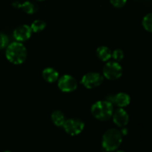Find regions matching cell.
Wrapping results in <instances>:
<instances>
[{"mask_svg": "<svg viewBox=\"0 0 152 152\" xmlns=\"http://www.w3.org/2000/svg\"><path fill=\"white\" fill-rule=\"evenodd\" d=\"M28 52L22 42H13L6 48L5 56L7 60L14 65H21L26 60Z\"/></svg>", "mask_w": 152, "mask_h": 152, "instance_id": "1", "label": "cell"}, {"mask_svg": "<svg viewBox=\"0 0 152 152\" xmlns=\"http://www.w3.org/2000/svg\"><path fill=\"white\" fill-rule=\"evenodd\" d=\"M91 111L92 115L96 120L107 121L112 117L114 113V105L106 99L96 101L92 105Z\"/></svg>", "mask_w": 152, "mask_h": 152, "instance_id": "2", "label": "cell"}, {"mask_svg": "<svg viewBox=\"0 0 152 152\" xmlns=\"http://www.w3.org/2000/svg\"><path fill=\"white\" fill-rule=\"evenodd\" d=\"M123 135L117 129H110L104 133L102 139V148L106 151H114L120 146Z\"/></svg>", "mask_w": 152, "mask_h": 152, "instance_id": "3", "label": "cell"}, {"mask_svg": "<svg viewBox=\"0 0 152 152\" xmlns=\"http://www.w3.org/2000/svg\"><path fill=\"white\" fill-rule=\"evenodd\" d=\"M102 73L103 77L108 80H116L121 77L123 74V68L118 62L111 61L104 65Z\"/></svg>", "mask_w": 152, "mask_h": 152, "instance_id": "4", "label": "cell"}, {"mask_svg": "<svg viewBox=\"0 0 152 152\" xmlns=\"http://www.w3.org/2000/svg\"><path fill=\"white\" fill-rule=\"evenodd\" d=\"M62 127L68 134L77 136L84 130L85 123L80 119L71 118L65 120Z\"/></svg>", "mask_w": 152, "mask_h": 152, "instance_id": "5", "label": "cell"}, {"mask_svg": "<svg viewBox=\"0 0 152 152\" xmlns=\"http://www.w3.org/2000/svg\"><path fill=\"white\" fill-rule=\"evenodd\" d=\"M103 81V75L97 72H89L83 76L81 83L86 88L93 89L100 86Z\"/></svg>", "mask_w": 152, "mask_h": 152, "instance_id": "6", "label": "cell"}, {"mask_svg": "<svg viewBox=\"0 0 152 152\" xmlns=\"http://www.w3.org/2000/svg\"><path fill=\"white\" fill-rule=\"evenodd\" d=\"M58 88L64 93L73 92L77 88V81L71 75L65 74L58 79Z\"/></svg>", "mask_w": 152, "mask_h": 152, "instance_id": "7", "label": "cell"}, {"mask_svg": "<svg viewBox=\"0 0 152 152\" xmlns=\"http://www.w3.org/2000/svg\"><path fill=\"white\" fill-rule=\"evenodd\" d=\"M106 100L109 101L113 105H117L119 108H125L130 104L131 96L124 92H120L116 95L107 96Z\"/></svg>", "mask_w": 152, "mask_h": 152, "instance_id": "8", "label": "cell"}, {"mask_svg": "<svg viewBox=\"0 0 152 152\" xmlns=\"http://www.w3.org/2000/svg\"><path fill=\"white\" fill-rule=\"evenodd\" d=\"M32 30L30 25H22L18 26L13 31V37L19 42L27 41L32 35Z\"/></svg>", "mask_w": 152, "mask_h": 152, "instance_id": "9", "label": "cell"}, {"mask_svg": "<svg viewBox=\"0 0 152 152\" xmlns=\"http://www.w3.org/2000/svg\"><path fill=\"white\" fill-rule=\"evenodd\" d=\"M113 121L118 127H126L129 122V115L123 108H119L113 113Z\"/></svg>", "mask_w": 152, "mask_h": 152, "instance_id": "10", "label": "cell"}, {"mask_svg": "<svg viewBox=\"0 0 152 152\" xmlns=\"http://www.w3.org/2000/svg\"><path fill=\"white\" fill-rule=\"evenodd\" d=\"M42 74V77L45 81L49 83H53L54 82H56L58 79L59 78V72L54 68H50V67L45 68Z\"/></svg>", "mask_w": 152, "mask_h": 152, "instance_id": "11", "label": "cell"}, {"mask_svg": "<svg viewBox=\"0 0 152 152\" xmlns=\"http://www.w3.org/2000/svg\"><path fill=\"white\" fill-rule=\"evenodd\" d=\"M96 56L102 62H107L111 58L112 51L107 46H100L96 49Z\"/></svg>", "mask_w": 152, "mask_h": 152, "instance_id": "12", "label": "cell"}, {"mask_svg": "<svg viewBox=\"0 0 152 152\" xmlns=\"http://www.w3.org/2000/svg\"><path fill=\"white\" fill-rule=\"evenodd\" d=\"M51 120L55 126L61 127V126H63L64 123L66 120H65V114L61 111L56 110L51 114Z\"/></svg>", "mask_w": 152, "mask_h": 152, "instance_id": "13", "label": "cell"}, {"mask_svg": "<svg viewBox=\"0 0 152 152\" xmlns=\"http://www.w3.org/2000/svg\"><path fill=\"white\" fill-rule=\"evenodd\" d=\"M46 25H47L45 21L42 19H37V20H34L30 26L33 33H39L46 28Z\"/></svg>", "mask_w": 152, "mask_h": 152, "instance_id": "14", "label": "cell"}, {"mask_svg": "<svg viewBox=\"0 0 152 152\" xmlns=\"http://www.w3.org/2000/svg\"><path fill=\"white\" fill-rule=\"evenodd\" d=\"M20 8H22V10L28 14H33L37 10V7L35 5V4L30 1H25L23 3H22Z\"/></svg>", "mask_w": 152, "mask_h": 152, "instance_id": "15", "label": "cell"}, {"mask_svg": "<svg viewBox=\"0 0 152 152\" xmlns=\"http://www.w3.org/2000/svg\"><path fill=\"white\" fill-rule=\"evenodd\" d=\"M142 25L145 31L152 33V13H148L144 16L142 21Z\"/></svg>", "mask_w": 152, "mask_h": 152, "instance_id": "16", "label": "cell"}, {"mask_svg": "<svg viewBox=\"0 0 152 152\" xmlns=\"http://www.w3.org/2000/svg\"><path fill=\"white\" fill-rule=\"evenodd\" d=\"M111 57L114 59V61L116 62H120L124 58V52L121 49L117 48L115 49L114 51H112V54H111Z\"/></svg>", "mask_w": 152, "mask_h": 152, "instance_id": "17", "label": "cell"}, {"mask_svg": "<svg viewBox=\"0 0 152 152\" xmlns=\"http://www.w3.org/2000/svg\"><path fill=\"white\" fill-rule=\"evenodd\" d=\"M9 43V39L6 34L0 33V50L7 48Z\"/></svg>", "mask_w": 152, "mask_h": 152, "instance_id": "18", "label": "cell"}, {"mask_svg": "<svg viewBox=\"0 0 152 152\" xmlns=\"http://www.w3.org/2000/svg\"><path fill=\"white\" fill-rule=\"evenodd\" d=\"M110 2L114 7L121 8L126 5L127 0H110Z\"/></svg>", "mask_w": 152, "mask_h": 152, "instance_id": "19", "label": "cell"}, {"mask_svg": "<svg viewBox=\"0 0 152 152\" xmlns=\"http://www.w3.org/2000/svg\"><path fill=\"white\" fill-rule=\"evenodd\" d=\"M21 4H22V3L19 2V1H15L14 2H13V4H12V5H13V7H15V8H20Z\"/></svg>", "mask_w": 152, "mask_h": 152, "instance_id": "20", "label": "cell"}, {"mask_svg": "<svg viewBox=\"0 0 152 152\" xmlns=\"http://www.w3.org/2000/svg\"><path fill=\"white\" fill-rule=\"evenodd\" d=\"M120 132H121V134L123 136H126V135H127V134H128V129H126V128L123 127V128H122V130L120 131Z\"/></svg>", "mask_w": 152, "mask_h": 152, "instance_id": "21", "label": "cell"}, {"mask_svg": "<svg viewBox=\"0 0 152 152\" xmlns=\"http://www.w3.org/2000/svg\"><path fill=\"white\" fill-rule=\"evenodd\" d=\"M116 152H126V151H116Z\"/></svg>", "mask_w": 152, "mask_h": 152, "instance_id": "22", "label": "cell"}, {"mask_svg": "<svg viewBox=\"0 0 152 152\" xmlns=\"http://www.w3.org/2000/svg\"><path fill=\"white\" fill-rule=\"evenodd\" d=\"M4 152H12V151H4Z\"/></svg>", "mask_w": 152, "mask_h": 152, "instance_id": "23", "label": "cell"}, {"mask_svg": "<svg viewBox=\"0 0 152 152\" xmlns=\"http://www.w3.org/2000/svg\"><path fill=\"white\" fill-rule=\"evenodd\" d=\"M37 1H45V0H37Z\"/></svg>", "mask_w": 152, "mask_h": 152, "instance_id": "24", "label": "cell"}]
</instances>
